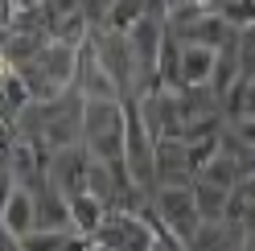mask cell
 I'll return each mask as SVG.
<instances>
[{"label":"cell","instance_id":"2","mask_svg":"<svg viewBox=\"0 0 255 251\" xmlns=\"http://www.w3.org/2000/svg\"><path fill=\"white\" fill-rule=\"evenodd\" d=\"M29 198L25 194H12V202H8V227H17V231H25V223H29Z\"/></svg>","mask_w":255,"mask_h":251},{"label":"cell","instance_id":"1","mask_svg":"<svg viewBox=\"0 0 255 251\" xmlns=\"http://www.w3.org/2000/svg\"><path fill=\"white\" fill-rule=\"evenodd\" d=\"M210 62H214V50L210 45H185L181 50V83L198 87L210 78Z\"/></svg>","mask_w":255,"mask_h":251},{"label":"cell","instance_id":"3","mask_svg":"<svg viewBox=\"0 0 255 251\" xmlns=\"http://www.w3.org/2000/svg\"><path fill=\"white\" fill-rule=\"evenodd\" d=\"M239 140L255 148V116H243V120H239Z\"/></svg>","mask_w":255,"mask_h":251}]
</instances>
